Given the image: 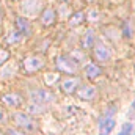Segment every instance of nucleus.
<instances>
[{
	"label": "nucleus",
	"instance_id": "obj_6",
	"mask_svg": "<svg viewBox=\"0 0 135 135\" xmlns=\"http://www.w3.org/2000/svg\"><path fill=\"white\" fill-rule=\"evenodd\" d=\"M32 99H33L35 102H38V104H47V102L54 101L55 99V96L50 93V91H47V90H35V91H32Z\"/></svg>",
	"mask_w": 135,
	"mask_h": 135
},
{
	"label": "nucleus",
	"instance_id": "obj_5",
	"mask_svg": "<svg viewBox=\"0 0 135 135\" xmlns=\"http://www.w3.org/2000/svg\"><path fill=\"white\" fill-rule=\"evenodd\" d=\"M75 93H77L79 99H82V101H93L98 94V90L93 85H82L77 88Z\"/></svg>",
	"mask_w": 135,
	"mask_h": 135
},
{
	"label": "nucleus",
	"instance_id": "obj_28",
	"mask_svg": "<svg viewBox=\"0 0 135 135\" xmlns=\"http://www.w3.org/2000/svg\"><path fill=\"white\" fill-rule=\"evenodd\" d=\"M0 135H3V134H0Z\"/></svg>",
	"mask_w": 135,
	"mask_h": 135
},
{
	"label": "nucleus",
	"instance_id": "obj_1",
	"mask_svg": "<svg viewBox=\"0 0 135 135\" xmlns=\"http://www.w3.org/2000/svg\"><path fill=\"white\" fill-rule=\"evenodd\" d=\"M11 119L14 121V124L17 127H22L25 131H35L36 129V123H35V118L32 115L25 113V112H14L11 115Z\"/></svg>",
	"mask_w": 135,
	"mask_h": 135
},
{
	"label": "nucleus",
	"instance_id": "obj_14",
	"mask_svg": "<svg viewBox=\"0 0 135 135\" xmlns=\"http://www.w3.org/2000/svg\"><path fill=\"white\" fill-rule=\"evenodd\" d=\"M93 44H94V30L88 28L85 36H83V39H82V46L85 49H90V47H93Z\"/></svg>",
	"mask_w": 135,
	"mask_h": 135
},
{
	"label": "nucleus",
	"instance_id": "obj_13",
	"mask_svg": "<svg viewBox=\"0 0 135 135\" xmlns=\"http://www.w3.org/2000/svg\"><path fill=\"white\" fill-rule=\"evenodd\" d=\"M22 8H24V11H25L27 14L33 16V14H36V13L41 9V0H27Z\"/></svg>",
	"mask_w": 135,
	"mask_h": 135
},
{
	"label": "nucleus",
	"instance_id": "obj_24",
	"mask_svg": "<svg viewBox=\"0 0 135 135\" xmlns=\"http://www.w3.org/2000/svg\"><path fill=\"white\" fill-rule=\"evenodd\" d=\"M132 108H134V110H135V101L132 102Z\"/></svg>",
	"mask_w": 135,
	"mask_h": 135
},
{
	"label": "nucleus",
	"instance_id": "obj_17",
	"mask_svg": "<svg viewBox=\"0 0 135 135\" xmlns=\"http://www.w3.org/2000/svg\"><path fill=\"white\" fill-rule=\"evenodd\" d=\"M21 39H22V33H21L19 30H14V32H11V33L8 35L6 42H8V44H16V42H19Z\"/></svg>",
	"mask_w": 135,
	"mask_h": 135
},
{
	"label": "nucleus",
	"instance_id": "obj_11",
	"mask_svg": "<svg viewBox=\"0 0 135 135\" xmlns=\"http://www.w3.org/2000/svg\"><path fill=\"white\" fill-rule=\"evenodd\" d=\"M16 25H17V30L25 36H30L32 35V25H30V21L27 17H17L16 19Z\"/></svg>",
	"mask_w": 135,
	"mask_h": 135
},
{
	"label": "nucleus",
	"instance_id": "obj_8",
	"mask_svg": "<svg viewBox=\"0 0 135 135\" xmlns=\"http://www.w3.org/2000/svg\"><path fill=\"white\" fill-rule=\"evenodd\" d=\"M55 17H57L55 9L54 8H46V9H42V13L39 16V21L44 27H50V25L55 24Z\"/></svg>",
	"mask_w": 135,
	"mask_h": 135
},
{
	"label": "nucleus",
	"instance_id": "obj_18",
	"mask_svg": "<svg viewBox=\"0 0 135 135\" xmlns=\"http://www.w3.org/2000/svg\"><path fill=\"white\" fill-rule=\"evenodd\" d=\"M131 134H134V124L132 123H126V124H123V127H121L118 135H131Z\"/></svg>",
	"mask_w": 135,
	"mask_h": 135
},
{
	"label": "nucleus",
	"instance_id": "obj_20",
	"mask_svg": "<svg viewBox=\"0 0 135 135\" xmlns=\"http://www.w3.org/2000/svg\"><path fill=\"white\" fill-rule=\"evenodd\" d=\"M8 58H9V52H8L6 49H0V66H2Z\"/></svg>",
	"mask_w": 135,
	"mask_h": 135
},
{
	"label": "nucleus",
	"instance_id": "obj_7",
	"mask_svg": "<svg viewBox=\"0 0 135 135\" xmlns=\"http://www.w3.org/2000/svg\"><path fill=\"white\" fill-rule=\"evenodd\" d=\"M2 102L6 105V107H11V108H16V107H21L22 105V96L19 93H8V94H3L2 96Z\"/></svg>",
	"mask_w": 135,
	"mask_h": 135
},
{
	"label": "nucleus",
	"instance_id": "obj_23",
	"mask_svg": "<svg viewBox=\"0 0 135 135\" xmlns=\"http://www.w3.org/2000/svg\"><path fill=\"white\" fill-rule=\"evenodd\" d=\"M5 121H6V113H5V110L0 108V124L5 123Z\"/></svg>",
	"mask_w": 135,
	"mask_h": 135
},
{
	"label": "nucleus",
	"instance_id": "obj_4",
	"mask_svg": "<svg viewBox=\"0 0 135 135\" xmlns=\"http://www.w3.org/2000/svg\"><path fill=\"white\" fill-rule=\"evenodd\" d=\"M94 58L98 61H108L112 58V50H110V47L105 42L98 41L94 44Z\"/></svg>",
	"mask_w": 135,
	"mask_h": 135
},
{
	"label": "nucleus",
	"instance_id": "obj_15",
	"mask_svg": "<svg viewBox=\"0 0 135 135\" xmlns=\"http://www.w3.org/2000/svg\"><path fill=\"white\" fill-rule=\"evenodd\" d=\"M83 21H85V13L83 11H77V13H74L69 17V25L71 27H77V25L83 24Z\"/></svg>",
	"mask_w": 135,
	"mask_h": 135
},
{
	"label": "nucleus",
	"instance_id": "obj_12",
	"mask_svg": "<svg viewBox=\"0 0 135 135\" xmlns=\"http://www.w3.org/2000/svg\"><path fill=\"white\" fill-rule=\"evenodd\" d=\"M83 69H85V75L88 79H96L102 74V68L98 66L96 63H88V65H85Z\"/></svg>",
	"mask_w": 135,
	"mask_h": 135
},
{
	"label": "nucleus",
	"instance_id": "obj_3",
	"mask_svg": "<svg viewBox=\"0 0 135 135\" xmlns=\"http://www.w3.org/2000/svg\"><path fill=\"white\" fill-rule=\"evenodd\" d=\"M44 66H46V61H44V58L39 57V55H32V57H27V58L24 60V69H25L27 72H30V74L41 71Z\"/></svg>",
	"mask_w": 135,
	"mask_h": 135
},
{
	"label": "nucleus",
	"instance_id": "obj_19",
	"mask_svg": "<svg viewBox=\"0 0 135 135\" xmlns=\"http://www.w3.org/2000/svg\"><path fill=\"white\" fill-rule=\"evenodd\" d=\"M42 105H44V104H38V102H36V104H33V105L28 107V112H30V113H42V112L46 110V107H42Z\"/></svg>",
	"mask_w": 135,
	"mask_h": 135
},
{
	"label": "nucleus",
	"instance_id": "obj_10",
	"mask_svg": "<svg viewBox=\"0 0 135 135\" xmlns=\"http://www.w3.org/2000/svg\"><path fill=\"white\" fill-rule=\"evenodd\" d=\"M116 121L113 118H104L99 123V134L101 135H110V132L115 129Z\"/></svg>",
	"mask_w": 135,
	"mask_h": 135
},
{
	"label": "nucleus",
	"instance_id": "obj_2",
	"mask_svg": "<svg viewBox=\"0 0 135 135\" xmlns=\"http://www.w3.org/2000/svg\"><path fill=\"white\" fill-rule=\"evenodd\" d=\"M55 66L60 72H66V74H75L77 72V63L74 61L72 57H66V55L58 57L55 61Z\"/></svg>",
	"mask_w": 135,
	"mask_h": 135
},
{
	"label": "nucleus",
	"instance_id": "obj_16",
	"mask_svg": "<svg viewBox=\"0 0 135 135\" xmlns=\"http://www.w3.org/2000/svg\"><path fill=\"white\" fill-rule=\"evenodd\" d=\"M72 16V11H71V6L69 5H60L58 8V17L60 19H68Z\"/></svg>",
	"mask_w": 135,
	"mask_h": 135
},
{
	"label": "nucleus",
	"instance_id": "obj_27",
	"mask_svg": "<svg viewBox=\"0 0 135 135\" xmlns=\"http://www.w3.org/2000/svg\"><path fill=\"white\" fill-rule=\"evenodd\" d=\"M134 135H135V131H134Z\"/></svg>",
	"mask_w": 135,
	"mask_h": 135
},
{
	"label": "nucleus",
	"instance_id": "obj_9",
	"mask_svg": "<svg viewBox=\"0 0 135 135\" xmlns=\"http://www.w3.org/2000/svg\"><path fill=\"white\" fill-rule=\"evenodd\" d=\"M80 85V79H77V77H72V79H66V80H63L61 82V91L65 93V94H72V93H75L77 91V86Z\"/></svg>",
	"mask_w": 135,
	"mask_h": 135
},
{
	"label": "nucleus",
	"instance_id": "obj_25",
	"mask_svg": "<svg viewBox=\"0 0 135 135\" xmlns=\"http://www.w3.org/2000/svg\"><path fill=\"white\" fill-rule=\"evenodd\" d=\"M86 2H94V0H86Z\"/></svg>",
	"mask_w": 135,
	"mask_h": 135
},
{
	"label": "nucleus",
	"instance_id": "obj_22",
	"mask_svg": "<svg viewBox=\"0 0 135 135\" xmlns=\"http://www.w3.org/2000/svg\"><path fill=\"white\" fill-rule=\"evenodd\" d=\"M8 135H25L21 131H16V129H8Z\"/></svg>",
	"mask_w": 135,
	"mask_h": 135
},
{
	"label": "nucleus",
	"instance_id": "obj_21",
	"mask_svg": "<svg viewBox=\"0 0 135 135\" xmlns=\"http://www.w3.org/2000/svg\"><path fill=\"white\" fill-rule=\"evenodd\" d=\"M98 16H99V11H98V9H91V11H90V21H94V22H96V21L99 19Z\"/></svg>",
	"mask_w": 135,
	"mask_h": 135
},
{
	"label": "nucleus",
	"instance_id": "obj_26",
	"mask_svg": "<svg viewBox=\"0 0 135 135\" xmlns=\"http://www.w3.org/2000/svg\"><path fill=\"white\" fill-rule=\"evenodd\" d=\"M60 2H68V0H60Z\"/></svg>",
	"mask_w": 135,
	"mask_h": 135
}]
</instances>
